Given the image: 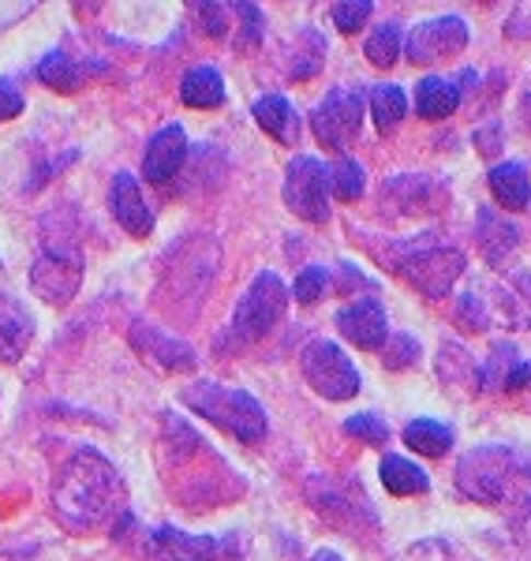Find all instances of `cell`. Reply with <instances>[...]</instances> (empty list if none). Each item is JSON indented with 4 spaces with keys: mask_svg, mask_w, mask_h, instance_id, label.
I'll return each mask as SVG.
<instances>
[{
    "mask_svg": "<svg viewBox=\"0 0 531 561\" xmlns=\"http://www.w3.org/2000/svg\"><path fill=\"white\" fill-rule=\"evenodd\" d=\"M393 270L408 285H416L423 296L442 300L457 285V277L464 274V255L457 248H438V243H412L401 255H393Z\"/></svg>",
    "mask_w": 531,
    "mask_h": 561,
    "instance_id": "5",
    "label": "cell"
},
{
    "mask_svg": "<svg viewBox=\"0 0 531 561\" xmlns=\"http://www.w3.org/2000/svg\"><path fill=\"white\" fill-rule=\"evenodd\" d=\"M83 76H86V68L79 65L76 57H68V53H49V57L38 65V79L45 87H53V90H60V94H71V90H79L83 87Z\"/></svg>",
    "mask_w": 531,
    "mask_h": 561,
    "instance_id": "26",
    "label": "cell"
},
{
    "mask_svg": "<svg viewBox=\"0 0 531 561\" xmlns=\"http://www.w3.org/2000/svg\"><path fill=\"white\" fill-rule=\"evenodd\" d=\"M367 102H371V116H374V124H378V131H382V135L397 131L404 113H408V98H404V90L393 87V83L374 87Z\"/></svg>",
    "mask_w": 531,
    "mask_h": 561,
    "instance_id": "25",
    "label": "cell"
},
{
    "mask_svg": "<svg viewBox=\"0 0 531 561\" xmlns=\"http://www.w3.org/2000/svg\"><path fill=\"white\" fill-rule=\"evenodd\" d=\"M487 180H490V195L498 198V206H506V210H528L531 180L520 161H501V165L490 169Z\"/></svg>",
    "mask_w": 531,
    "mask_h": 561,
    "instance_id": "19",
    "label": "cell"
},
{
    "mask_svg": "<svg viewBox=\"0 0 531 561\" xmlns=\"http://www.w3.org/2000/svg\"><path fill=\"white\" fill-rule=\"evenodd\" d=\"M457 105H461V87L449 79L427 76L416 83V113L423 121H446L457 113Z\"/></svg>",
    "mask_w": 531,
    "mask_h": 561,
    "instance_id": "20",
    "label": "cell"
},
{
    "mask_svg": "<svg viewBox=\"0 0 531 561\" xmlns=\"http://www.w3.org/2000/svg\"><path fill=\"white\" fill-rule=\"evenodd\" d=\"M475 237H480L483 255H487L490 262H501L520 243V229L517 225H509L506 214H498L494 206H483L480 221H475Z\"/></svg>",
    "mask_w": 531,
    "mask_h": 561,
    "instance_id": "18",
    "label": "cell"
},
{
    "mask_svg": "<svg viewBox=\"0 0 531 561\" xmlns=\"http://www.w3.org/2000/svg\"><path fill=\"white\" fill-rule=\"evenodd\" d=\"M371 12H374L371 0H353V4H333V12H330V15H333V26H337V31L356 34L359 26L371 20Z\"/></svg>",
    "mask_w": 531,
    "mask_h": 561,
    "instance_id": "36",
    "label": "cell"
},
{
    "mask_svg": "<svg viewBox=\"0 0 531 561\" xmlns=\"http://www.w3.org/2000/svg\"><path fill=\"white\" fill-rule=\"evenodd\" d=\"M300 367L314 393L326 397V401H348V397L359 393V370L333 341H311L300 356Z\"/></svg>",
    "mask_w": 531,
    "mask_h": 561,
    "instance_id": "6",
    "label": "cell"
},
{
    "mask_svg": "<svg viewBox=\"0 0 531 561\" xmlns=\"http://www.w3.org/2000/svg\"><path fill=\"white\" fill-rule=\"evenodd\" d=\"M31 319H23L15 311H0V364H15L31 345Z\"/></svg>",
    "mask_w": 531,
    "mask_h": 561,
    "instance_id": "27",
    "label": "cell"
},
{
    "mask_svg": "<svg viewBox=\"0 0 531 561\" xmlns=\"http://www.w3.org/2000/svg\"><path fill=\"white\" fill-rule=\"evenodd\" d=\"M467 45V23L461 15H438L423 20L408 34V60L412 65H435V60L457 57Z\"/></svg>",
    "mask_w": 531,
    "mask_h": 561,
    "instance_id": "10",
    "label": "cell"
},
{
    "mask_svg": "<svg viewBox=\"0 0 531 561\" xmlns=\"http://www.w3.org/2000/svg\"><path fill=\"white\" fill-rule=\"evenodd\" d=\"M382 348H385L382 364L390 367V370H404V367H412L419 359V341L408 337V333H397V337H390Z\"/></svg>",
    "mask_w": 531,
    "mask_h": 561,
    "instance_id": "34",
    "label": "cell"
},
{
    "mask_svg": "<svg viewBox=\"0 0 531 561\" xmlns=\"http://www.w3.org/2000/svg\"><path fill=\"white\" fill-rule=\"evenodd\" d=\"M446 203V187L430 176L419 173H401L382 187V206L397 214H435Z\"/></svg>",
    "mask_w": 531,
    "mask_h": 561,
    "instance_id": "11",
    "label": "cell"
},
{
    "mask_svg": "<svg viewBox=\"0 0 531 561\" xmlns=\"http://www.w3.org/2000/svg\"><path fill=\"white\" fill-rule=\"evenodd\" d=\"M180 98H184V105H192V108H218L224 102L221 71L210 65L192 68L184 76V83H180Z\"/></svg>",
    "mask_w": 531,
    "mask_h": 561,
    "instance_id": "21",
    "label": "cell"
},
{
    "mask_svg": "<svg viewBox=\"0 0 531 561\" xmlns=\"http://www.w3.org/2000/svg\"><path fill=\"white\" fill-rule=\"evenodd\" d=\"M232 15L240 20V34H236V49H255L258 42H263V26H266V20H263V8L258 4H236L232 8Z\"/></svg>",
    "mask_w": 531,
    "mask_h": 561,
    "instance_id": "32",
    "label": "cell"
},
{
    "mask_svg": "<svg viewBox=\"0 0 531 561\" xmlns=\"http://www.w3.org/2000/svg\"><path fill=\"white\" fill-rule=\"evenodd\" d=\"M404 442L423 457H446L453 449V431L438 420H416L404 427Z\"/></svg>",
    "mask_w": 531,
    "mask_h": 561,
    "instance_id": "24",
    "label": "cell"
},
{
    "mask_svg": "<svg viewBox=\"0 0 531 561\" xmlns=\"http://www.w3.org/2000/svg\"><path fill=\"white\" fill-rule=\"evenodd\" d=\"M120 505V476L97 449H76L53 483V513L68 531H94Z\"/></svg>",
    "mask_w": 531,
    "mask_h": 561,
    "instance_id": "1",
    "label": "cell"
},
{
    "mask_svg": "<svg viewBox=\"0 0 531 561\" xmlns=\"http://www.w3.org/2000/svg\"><path fill=\"white\" fill-rule=\"evenodd\" d=\"M180 401L187 404L195 415L210 420L213 427H221L224 434L240 442H258L266 438V412L247 389H232L218 382H195L180 393Z\"/></svg>",
    "mask_w": 531,
    "mask_h": 561,
    "instance_id": "3",
    "label": "cell"
},
{
    "mask_svg": "<svg viewBox=\"0 0 531 561\" xmlns=\"http://www.w3.org/2000/svg\"><path fill=\"white\" fill-rule=\"evenodd\" d=\"M131 345L165 370H192L195 367V352L187 345H180L176 337H169V333H161L158 325L135 322L131 325Z\"/></svg>",
    "mask_w": 531,
    "mask_h": 561,
    "instance_id": "16",
    "label": "cell"
},
{
    "mask_svg": "<svg viewBox=\"0 0 531 561\" xmlns=\"http://www.w3.org/2000/svg\"><path fill=\"white\" fill-rule=\"evenodd\" d=\"M337 325L356 348H382L390 341V322H385V307L374 300V296H363V300L348 304L337 311Z\"/></svg>",
    "mask_w": 531,
    "mask_h": 561,
    "instance_id": "12",
    "label": "cell"
},
{
    "mask_svg": "<svg viewBox=\"0 0 531 561\" xmlns=\"http://www.w3.org/2000/svg\"><path fill=\"white\" fill-rule=\"evenodd\" d=\"M345 431L353 434V438L367 442V446H385V442H390V427H385V423L378 420L374 412L353 415V420L345 423Z\"/></svg>",
    "mask_w": 531,
    "mask_h": 561,
    "instance_id": "35",
    "label": "cell"
},
{
    "mask_svg": "<svg viewBox=\"0 0 531 561\" xmlns=\"http://www.w3.org/2000/svg\"><path fill=\"white\" fill-rule=\"evenodd\" d=\"M23 113V94L12 79H0V124L4 121H15Z\"/></svg>",
    "mask_w": 531,
    "mask_h": 561,
    "instance_id": "38",
    "label": "cell"
},
{
    "mask_svg": "<svg viewBox=\"0 0 531 561\" xmlns=\"http://www.w3.org/2000/svg\"><path fill=\"white\" fill-rule=\"evenodd\" d=\"M311 561H345V558H340L337 550H319V554H314Z\"/></svg>",
    "mask_w": 531,
    "mask_h": 561,
    "instance_id": "42",
    "label": "cell"
},
{
    "mask_svg": "<svg viewBox=\"0 0 531 561\" xmlns=\"http://www.w3.org/2000/svg\"><path fill=\"white\" fill-rule=\"evenodd\" d=\"M363 90L359 87H337L326 94V102H319L311 116L314 139L330 150H345L363 128Z\"/></svg>",
    "mask_w": 531,
    "mask_h": 561,
    "instance_id": "7",
    "label": "cell"
},
{
    "mask_svg": "<svg viewBox=\"0 0 531 561\" xmlns=\"http://www.w3.org/2000/svg\"><path fill=\"white\" fill-rule=\"evenodd\" d=\"M378 472H382L385 491L397 494V497L423 494V491H427V486H430L427 472H423V468L416 465V460H408V457H385Z\"/></svg>",
    "mask_w": 531,
    "mask_h": 561,
    "instance_id": "23",
    "label": "cell"
},
{
    "mask_svg": "<svg viewBox=\"0 0 531 561\" xmlns=\"http://www.w3.org/2000/svg\"><path fill=\"white\" fill-rule=\"evenodd\" d=\"M506 389H531V359H528V364H517V370L509 375Z\"/></svg>",
    "mask_w": 531,
    "mask_h": 561,
    "instance_id": "41",
    "label": "cell"
},
{
    "mask_svg": "<svg viewBox=\"0 0 531 561\" xmlns=\"http://www.w3.org/2000/svg\"><path fill=\"white\" fill-rule=\"evenodd\" d=\"M457 486L464 497L512 520L531 517V460L512 446H475L457 465Z\"/></svg>",
    "mask_w": 531,
    "mask_h": 561,
    "instance_id": "2",
    "label": "cell"
},
{
    "mask_svg": "<svg viewBox=\"0 0 531 561\" xmlns=\"http://www.w3.org/2000/svg\"><path fill=\"white\" fill-rule=\"evenodd\" d=\"M524 124L531 128V94H524Z\"/></svg>",
    "mask_w": 531,
    "mask_h": 561,
    "instance_id": "43",
    "label": "cell"
},
{
    "mask_svg": "<svg viewBox=\"0 0 531 561\" xmlns=\"http://www.w3.org/2000/svg\"><path fill=\"white\" fill-rule=\"evenodd\" d=\"M326 65V38L319 31H308L296 45V65H292V79H311L319 76V68Z\"/></svg>",
    "mask_w": 531,
    "mask_h": 561,
    "instance_id": "29",
    "label": "cell"
},
{
    "mask_svg": "<svg viewBox=\"0 0 531 561\" xmlns=\"http://www.w3.org/2000/svg\"><path fill=\"white\" fill-rule=\"evenodd\" d=\"M330 169L319 158H296L285 176V206L311 225L330 221Z\"/></svg>",
    "mask_w": 531,
    "mask_h": 561,
    "instance_id": "8",
    "label": "cell"
},
{
    "mask_svg": "<svg viewBox=\"0 0 531 561\" xmlns=\"http://www.w3.org/2000/svg\"><path fill=\"white\" fill-rule=\"evenodd\" d=\"M109 210L131 237H147L154 229V214L150 206L142 203V192H139V180L131 173H116L113 184H109Z\"/></svg>",
    "mask_w": 531,
    "mask_h": 561,
    "instance_id": "15",
    "label": "cell"
},
{
    "mask_svg": "<svg viewBox=\"0 0 531 561\" xmlns=\"http://www.w3.org/2000/svg\"><path fill=\"white\" fill-rule=\"evenodd\" d=\"M397 57H401V26L397 23L378 26L371 38H367V60L374 68H390L397 65Z\"/></svg>",
    "mask_w": 531,
    "mask_h": 561,
    "instance_id": "28",
    "label": "cell"
},
{
    "mask_svg": "<svg viewBox=\"0 0 531 561\" xmlns=\"http://www.w3.org/2000/svg\"><path fill=\"white\" fill-rule=\"evenodd\" d=\"M311 502H314V510H319L322 517L340 524V528H356L359 513H367L363 502H353V497L337 494L330 483H322V479H314V483H311ZM367 517H371V513H367Z\"/></svg>",
    "mask_w": 531,
    "mask_h": 561,
    "instance_id": "22",
    "label": "cell"
},
{
    "mask_svg": "<svg viewBox=\"0 0 531 561\" xmlns=\"http://www.w3.org/2000/svg\"><path fill=\"white\" fill-rule=\"evenodd\" d=\"M195 15L203 20V31L210 34V38H224L232 8L229 4H195Z\"/></svg>",
    "mask_w": 531,
    "mask_h": 561,
    "instance_id": "37",
    "label": "cell"
},
{
    "mask_svg": "<svg viewBox=\"0 0 531 561\" xmlns=\"http://www.w3.org/2000/svg\"><path fill=\"white\" fill-rule=\"evenodd\" d=\"M330 187L337 198H345V203H356L359 195H363L367 180H363V165L353 158H340L337 165L330 169Z\"/></svg>",
    "mask_w": 531,
    "mask_h": 561,
    "instance_id": "31",
    "label": "cell"
},
{
    "mask_svg": "<svg viewBox=\"0 0 531 561\" xmlns=\"http://www.w3.org/2000/svg\"><path fill=\"white\" fill-rule=\"evenodd\" d=\"M475 147H480V153H487V158H494V153L501 150V124L490 121L487 128L475 131Z\"/></svg>",
    "mask_w": 531,
    "mask_h": 561,
    "instance_id": "40",
    "label": "cell"
},
{
    "mask_svg": "<svg viewBox=\"0 0 531 561\" xmlns=\"http://www.w3.org/2000/svg\"><path fill=\"white\" fill-rule=\"evenodd\" d=\"M221 554V542L213 536H192V531L158 528L147 536L150 561H213Z\"/></svg>",
    "mask_w": 531,
    "mask_h": 561,
    "instance_id": "13",
    "label": "cell"
},
{
    "mask_svg": "<svg viewBox=\"0 0 531 561\" xmlns=\"http://www.w3.org/2000/svg\"><path fill=\"white\" fill-rule=\"evenodd\" d=\"M79 285H83V259L76 248H49L31 270V288L45 304H71Z\"/></svg>",
    "mask_w": 531,
    "mask_h": 561,
    "instance_id": "9",
    "label": "cell"
},
{
    "mask_svg": "<svg viewBox=\"0 0 531 561\" xmlns=\"http://www.w3.org/2000/svg\"><path fill=\"white\" fill-rule=\"evenodd\" d=\"M184 158H187V135L180 124H169V128H161L150 139L147 153H142V173H147L150 184H169L180 173Z\"/></svg>",
    "mask_w": 531,
    "mask_h": 561,
    "instance_id": "14",
    "label": "cell"
},
{
    "mask_svg": "<svg viewBox=\"0 0 531 561\" xmlns=\"http://www.w3.org/2000/svg\"><path fill=\"white\" fill-rule=\"evenodd\" d=\"M255 121H258V128H263L266 135H274L277 142H285V147H296V139H300V116H296L292 102L281 94L258 98Z\"/></svg>",
    "mask_w": 531,
    "mask_h": 561,
    "instance_id": "17",
    "label": "cell"
},
{
    "mask_svg": "<svg viewBox=\"0 0 531 561\" xmlns=\"http://www.w3.org/2000/svg\"><path fill=\"white\" fill-rule=\"evenodd\" d=\"M326 285H330V274H326V270H322V266H308L300 277H296L292 300H296V304H303V307L319 304L322 296H326Z\"/></svg>",
    "mask_w": 531,
    "mask_h": 561,
    "instance_id": "33",
    "label": "cell"
},
{
    "mask_svg": "<svg viewBox=\"0 0 531 561\" xmlns=\"http://www.w3.org/2000/svg\"><path fill=\"white\" fill-rule=\"evenodd\" d=\"M285 304H288V288L281 285V277L263 270V274L251 280L244 300L236 304V314H232V322H229V330H224V337L218 341V348L240 352V348L258 345V341L281 322Z\"/></svg>",
    "mask_w": 531,
    "mask_h": 561,
    "instance_id": "4",
    "label": "cell"
},
{
    "mask_svg": "<svg viewBox=\"0 0 531 561\" xmlns=\"http://www.w3.org/2000/svg\"><path fill=\"white\" fill-rule=\"evenodd\" d=\"M517 364H520V359H517V348L501 341V345H494V348H490V359H487V364L480 367V382L487 386V389H506L509 375L517 370Z\"/></svg>",
    "mask_w": 531,
    "mask_h": 561,
    "instance_id": "30",
    "label": "cell"
},
{
    "mask_svg": "<svg viewBox=\"0 0 531 561\" xmlns=\"http://www.w3.org/2000/svg\"><path fill=\"white\" fill-rule=\"evenodd\" d=\"M397 561H449V547L438 539H427V542H416V547H408Z\"/></svg>",
    "mask_w": 531,
    "mask_h": 561,
    "instance_id": "39",
    "label": "cell"
}]
</instances>
